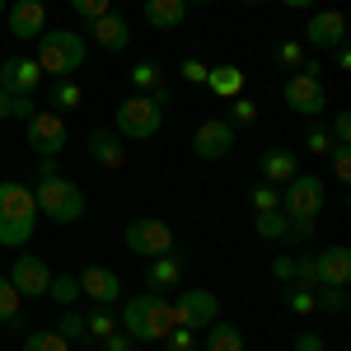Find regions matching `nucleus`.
<instances>
[{
  "instance_id": "f257e3e1",
  "label": "nucleus",
  "mask_w": 351,
  "mask_h": 351,
  "mask_svg": "<svg viewBox=\"0 0 351 351\" xmlns=\"http://www.w3.org/2000/svg\"><path fill=\"white\" fill-rule=\"evenodd\" d=\"M33 202H38V216H47L52 225H80L84 220V192L80 183H71L61 173L56 160H38V173H33Z\"/></svg>"
},
{
  "instance_id": "f03ea898",
  "label": "nucleus",
  "mask_w": 351,
  "mask_h": 351,
  "mask_svg": "<svg viewBox=\"0 0 351 351\" xmlns=\"http://www.w3.org/2000/svg\"><path fill=\"white\" fill-rule=\"evenodd\" d=\"M117 328L132 337L136 347H150V342H164L169 328H173V314H169V300L155 295V291H141V295L122 300V319Z\"/></svg>"
},
{
  "instance_id": "7ed1b4c3",
  "label": "nucleus",
  "mask_w": 351,
  "mask_h": 351,
  "mask_svg": "<svg viewBox=\"0 0 351 351\" xmlns=\"http://www.w3.org/2000/svg\"><path fill=\"white\" fill-rule=\"evenodd\" d=\"M84 52H89L84 33H75V28H43L33 61H38L43 75H52V80H71V75L84 66Z\"/></svg>"
},
{
  "instance_id": "20e7f679",
  "label": "nucleus",
  "mask_w": 351,
  "mask_h": 351,
  "mask_svg": "<svg viewBox=\"0 0 351 351\" xmlns=\"http://www.w3.org/2000/svg\"><path fill=\"white\" fill-rule=\"evenodd\" d=\"M164 104H169L164 89L122 99V104L112 108V132L122 136V141H155L160 127H164Z\"/></svg>"
},
{
  "instance_id": "39448f33",
  "label": "nucleus",
  "mask_w": 351,
  "mask_h": 351,
  "mask_svg": "<svg viewBox=\"0 0 351 351\" xmlns=\"http://www.w3.org/2000/svg\"><path fill=\"white\" fill-rule=\"evenodd\" d=\"M38 230V202H33V188L24 183H0V243L5 248H24Z\"/></svg>"
},
{
  "instance_id": "423d86ee",
  "label": "nucleus",
  "mask_w": 351,
  "mask_h": 351,
  "mask_svg": "<svg viewBox=\"0 0 351 351\" xmlns=\"http://www.w3.org/2000/svg\"><path fill=\"white\" fill-rule=\"evenodd\" d=\"M122 243L132 248L136 258H145V263H150V258H169V253H178V248H173V230H169L160 216H136L132 225L122 230Z\"/></svg>"
},
{
  "instance_id": "0eeeda50",
  "label": "nucleus",
  "mask_w": 351,
  "mask_h": 351,
  "mask_svg": "<svg viewBox=\"0 0 351 351\" xmlns=\"http://www.w3.org/2000/svg\"><path fill=\"white\" fill-rule=\"evenodd\" d=\"M324 202H328V188H324L319 173H295V178L281 188V211H286V216L319 220L324 216Z\"/></svg>"
},
{
  "instance_id": "6e6552de",
  "label": "nucleus",
  "mask_w": 351,
  "mask_h": 351,
  "mask_svg": "<svg viewBox=\"0 0 351 351\" xmlns=\"http://www.w3.org/2000/svg\"><path fill=\"white\" fill-rule=\"evenodd\" d=\"M24 141L33 145L38 160H56V155L66 150V141H71V136H66V117L52 112V108H38L24 122Z\"/></svg>"
},
{
  "instance_id": "1a4fd4ad",
  "label": "nucleus",
  "mask_w": 351,
  "mask_h": 351,
  "mask_svg": "<svg viewBox=\"0 0 351 351\" xmlns=\"http://www.w3.org/2000/svg\"><path fill=\"white\" fill-rule=\"evenodd\" d=\"M169 314H173V328L202 332V328H211L220 319V300H216V291H183L169 304Z\"/></svg>"
},
{
  "instance_id": "9d476101",
  "label": "nucleus",
  "mask_w": 351,
  "mask_h": 351,
  "mask_svg": "<svg viewBox=\"0 0 351 351\" xmlns=\"http://www.w3.org/2000/svg\"><path fill=\"white\" fill-rule=\"evenodd\" d=\"M286 108L300 112V117H324L328 112L324 80L309 75V71H291V75H286Z\"/></svg>"
},
{
  "instance_id": "9b49d317",
  "label": "nucleus",
  "mask_w": 351,
  "mask_h": 351,
  "mask_svg": "<svg viewBox=\"0 0 351 351\" xmlns=\"http://www.w3.org/2000/svg\"><path fill=\"white\" fill-rule=\"evenodd\" d=\"M234 141H239V136H234V127H230L225 117H206V122L192 132V155L202 164H216L234 150Z\"/></svg>"
},
{
  "instance_id": "f8f14e48",
  "label": "nucleus",
  "mask_w": 351,
  "mask_h": 351,
  "mask_svg": "<svg viewBox=\"0 0 351 351\" xmlns=\"http://www.w3.org/2000/svg\"><path fill=\"white\" fill-rule=\"evenodd\" d=\"M10 286H14L24 300L47 295V286H52V267H47L38 253H19V258H14V267H10Z\"/></svg>"
},
{
  "instance_id": "ddd939ff",
  "label": "nucleus",
  "mask_w": 351,
  "mask_h": 351,
  "mask_svg": "<svg viewBox=\"0 0 351 351\" xmlns=\"http://www.w3.org/2000/svg\"><path fill=\"white\" fill-rule=\"evenodd\" d=\"M304 47H319V52H332V47H342L347 43V14L342 10H319L309 24H304V38H300Z\"/></svg>"
},
{
  "instance_id": "4468645a",
  "label": "nucleus",
  "mask_w": 351,
  "mask_h": 351,
  "mask_svg": "<svg viewBox=\"0 0 351 351\" xmlns=\"http://www.w3.org/2000/svg\"><path fill=\"white\" fill-rule=\"evenodd\" d=\"M84 28H89L84 43H94V47H104V52H127V47H132V24H127L117 10L99 14V19H89Z\"/></svg>"
},
{
  "instance_id": "2eb2a0df",
  "label": "nucleus",
  "mask_w": 351,
  "mask_h": 351,
  "mask_svg": "<svg viewBox=\"0 0 351 351\" xmlns=\"http://www.w3.org/2000/svg\"><path fill=\"white\" fill-rule=\"evenodd\" d=\"M89 160L99 164V169H108V173H117V169H127V141L112 132V127H94L89 132Z\"/></svg>"
},
{
  "instance_id": "dca6fc26",
  "label": "nucleus",
  "mask_w": 351,
  "mask_h": 351,
  "mask_svg": "<svg viewBox=\"0 0 351 351\" xmlns=\"http://www.w3.org/2000/svg\"><path fill=\"white\" fill-rule=\"evenodd\" d=\"M5 19H10V33L19 43H38L43 28H47V10H43V0H14L5 10Z\"/></svg>"
},
{
  "instance_id": "f3484780",
  "label": "nucleus",
  "mask_w": 351,
  "mask_h": 351,
  "mask_svg": "<svg viewBox=\"0 0 351 351\" xmlns=\"http://www.w3.org/2000/svg\"><path fill=\"white\" fill-rule=\"evenodd\" d=\"M43 84V71L33 56H5L0 61V89L5 94H33Z\"/></svg>"
},
{
  "instance_id": "a211bd4d",
  "label": "nucleus",
  "mask_w": 351,
  "mask_h": 351,
  "mask_svg": "<svg viewBox=\"0 0 351 351\" xmlns=\"http://www.w3.org/2000/svg\"><path fill=\"white\" fill-rule=\"evenodd\" d=\"M80 295H89L94 304H117L122 300V276L112 267H99L94 263V267L80 271Z\"/></svg>"
},
{
  "instance_id": "6ab92c4d",
  "label": "nucleus",
  "mask_w": 351,
  "mask_h": 351,
  "mask_svg": "<svg viewBox=\"0 0 351 351\" xmlns=\"http://www.w3.org/2000/svg\"><path fill=\"white\" fill-rule=\"evenodd\" d=\"M314 271H319V286H347L351 281V248L347 243H328L324 253H314Z\"/></svg>"
},
{
  "instance_id": "aec40b11",
  "label": "nucleus",
  "mask_w": 351,
  "mask_h": 351,
  "mask_svg": "<svg viewBox=\"0 0 351 351\" xmlns=\"http://www.w3.org/2000/svg\"><path fill=\"white\" fill-rule=\"evenodd\" d=\"M295 173H300L295 150H286V145H267V150H263V183H271V188H286Z\"/></svg>"
},
{
  "instance_id": "412c9836",
  "label": "nucleus",
  "mask_w": 351,
  "mask_h": 351,
  "mask_svg": "<svg viewBox=\"0 0 351 351\" xmlns=\"http://www.w3.org/2000/svg\"><path fill=\"white\" fill-rule=\"evenodd\" d=\"M183 286V258L178 253H169V258H150V267H145V291H178Z\"/></svg>"
},
{
  "instance_id": "4be33fe9",
  "label": "nucleus",
  "mask_w": 351,
  "mask_h": 351,
  "mask_svg": "<svg viewBox=\"0 0 351 351\" xmlns=\"http://www.w3.org/2000/svg\"><path fill=\"white\" fill-rule=\"evenodd\" d=\"M141 14H145V24H150V28L173 33V28H183V19H188V5H183V0H145Z\"/></svg>"
},
{
  "instance_id": "5701e85b",
  "label": "nucleus",
  "mask_w": 351,
  "mask_h": 351,
  "mask_svg": "<svg viewBox=\"0 0 351 351\" xmlns=\"http://www.w3.org/2000/svg\"><path fill=\"white\" fill-rule=\"evenodd\" d=\"M202 351H243V332L234 324L216 319L211 328H202Z\"/></svg>"
},
{
  "instance_id": "b1692460",
  "label": "nucleus",
  "mask_w": 351,
  "mask_h": 351,
  "mask_svg": "<svg viewBox=\"0 0 351 351\" xmlns=\"http://www.w3.org/2000/svg\"><path fill=\"white\" fill-rule=\"evenodd\" d=\"M206 89L216 94V99H239L243 94V71L239 66H211V75H206Z\"/></svg>"
},
{
  "instance_id": "393cba45",
  "label": "nucleus",
  "mask_w": 351,
  "mask_h": 351,
  "mask_svg": "<svg viewBox=\"0 0 351 351\" xmlns=\"http://www.w3.org/2000/svg\"><path fill=\"white\" fill-rule=\"evenodd\" d=\"M80 104H84V89L75 84V75H71V80H52V89H47V108L52 112L66 117V112H75Z\"/></svg>"
},
{
  "instance_id": "a878e982",
  "label": "nucleus",
  "mask_w": 351,
  "mask_h": 351,
  "mask_svg": "<svg viewBox=\"0 0 351 351\" xmlns=\"http://www.w3.org/2000/svg\"><path fill=\"white\" fill-rule=\"evenodd\" d=\"M127 80H132L136 94H155V89H164V71H160V61H136L132 71H127Z\"/></svg>"
},
{
  "instance_id": "bb28decb",
  "label": "nucleus",
  "mask_w": 351,
  "mask_h": 351,
  "mask_svg": "<svg viewBox=\"0 0 351 351\" xmlns=\"http://www.w3.org/2000/svg\"><path fill=\"white\" fill-rule=\"evenodd\" d=\"M0 324H5V328L24 324V295L10 286V276H0Z\"/></svg>"
},
{
  "instance_id": "cd10ccee",
  "label": "nucleus",
  "mask_w": 351,
  "mask_h": 351,
  "mask_svg": "<svg viewBox=\"0 0 351 351\" xmlns=\"http://www.w3.org/2000/svg\"><path fill=\"white\" fill-rule=\"evenodd\" d=\"M286 225H291L286 211H258L253 216V234L258 239H286Z\"/></svg>"
},
{
  "instance_id": "c85d7f7f",
  "label": "nucleus",
  "mask_w": 351,
  "mask_h": 351,
  "mask_svg": "<svg viewBox=\"0 0 351 351\" xmlns=\"http://www.w3.org/2000/svg\"><path fill=\"white\" fill-rule=\"evenodd\" d=\"M47 300H56L61 309H71V304L80 300V276H71V271L52 276V286H47Z\"/></svg>"
},
{
  "instance_id": "c756f323",
  "label": "nucleus",
  "mask_w": 351,
  "mask_h": 351,
  "mask_svg": "<svg viewBox=\"0 0 351 351\" xmlns=\"http://www.w3.org/2000/svg\"><path fill=\"white\" fill-rule=\"evenodd\" d=\"M281 300H286V309H291V314H300V319L319 314V300H314V291H300V286H286V291H281Z\"/></svg>"
},
{
  "instance_id": "7c9ffc66",
  "label": "nucleus",
  "mask_w": 351,
  "mask_h": 351,
  "mask_svg": "<svg viewBox=\"0 0 351 351\" xmlns=\"http://www.w3.org/2000/svg\"><path fill=\"white\" fill-rule=\"evenodd\" d=\"M24 351H71V342L61 332H52V328H38V332L24 337Z\"/></svg>"
},
{
  "instance_id": "2f4dec72",
  "label": "nucleus",
  "mask_w": 351,
  "mask_h": 351,
  "mask_svg": "<svg viewBox=\"0 0 351 351\" xmlns=\"http://www.w3.org/2000/svg\"><path fill=\"white\" fill-rule=\"evenodd\" d=\"M84 332H89V337H99V342L117 332V319H112V314H108V304H94V314L84 319Z\"/></svg>"
},
{
  "instance_id": "473e14b6",
  "label": "nucleus",
  "mask_w": 351,
  "mask_h": 351,
  "mask_svg": "<svg viewBox=\"0 0 351 351\" xmlns=\"http://www.w3.org/2000/svg\"><path fill=\"white\" fill-rule=\"evenodd\" d=\"M314 300H319V309H328V314H347V304H351L347 286H319Z\"/></svg>"
},
{
  "instance_id": "72a5a7b5",
  "label": "nucleus",
  "mask_w": 351,
  "mask_h": 351,
  "mask_svg": "<svg viewBox=\"0 0 351 351\" xmlns=\"http://www.w3.org/2000/svg\"><path fill=\"white\" fill-rule=\"evenodd\" d=\"M56 332L75 347V342H89V332H84V314H75V309H61V324H56Z\"/></svg>"
},
{
  "instance_id": "f704fd0d",
  "label": "nucleus",
  "mask_w": 351,
  "mask_h": 351,
  "mask_svg": "<svg viewBox=\"0 0 351 351\" xmlns=\"http://www.w3.org/2000/svg\"><path fill=\"white\" fill-rule=\"evenodd\" d=\"M291 286H300V291H319V271H314V253H300V258H295V276H291Z\"/></svg>"
},
{
  "instance_id": "c9c22d12",
  "label": "nucleus",
  "mask_w": 351,
  "mask_h": 351,
  "mask_svg": "<svg viewBox=\"0 0 351 351\" xmlns=\"http://www.w3.org/2000/svg\"><path fill=\"white\" fill-rule=\"evenodd\" d=\"M253 122H258V104H253L248 94L230 99V127H253Z\"/></svg>"
},
{
  "instance_id": "e433bc0d",
  "label": "nucleus",
  "mask_w": 351,
  "mask_h": 351,
  "mask_svg": "<svg viewBox=\"0 0 351 351\" xmlns=\"http://www.w3.org/2000/svg\"><path fill=\"white\" fill-rule=\"evenodd\" d=\"M164 351H202V332H192V328H169Z\"/></svg>"
},
{
  "instance_id": "4c0bfd02",
  "label": "nucleus",
  "mask_w": 351,
  "mask_h": 351,
  "mask_svg": "<svg viewBox=\"0 0 351 351\" xmlns=\"http://www.w3.org/2000/svg\"><path fill=\"white\" fill-rule=\"evenodd\" d=\"M248 202H253V211H281V188H271V183H258V188L248 192Z\"/></svg>"
},
{
  "instance_id": "58836bf2",
  "label": "nucleus",
  "mask_w": 351,
  "mask_h": 351,
  "mask_svg": "<svg viewBox=\"0 0 351 351\" xmlns=\"http://www.w3.org/2000/svg\"><path fill=\"white\" fill-rule=\"evenodd\" d=\"M276 61H281V66H291V71H300V66L309 61V56H304V43H300V38H286V43L276 47Z\"/></svg>"
},
{
  "instance_id": "ea45409f",
  "label": "nucleus",
  "mask_w": 351,
  "mask_h": 351,
  "mask_svg": "<svg viewBox=\"0 0 351 351\" xmlns=\"http://www.w3.org/2000/svg\"><path fill=\"white\" fill-rule=\"evenodd\" d=\"M328 155H332V178L337 183H351V145H332Z\"/></svg>"
},
{
  "instance_id": "a19ab883",
  "label": "nucleus",
  "mask_w": 351,
  "mask_h": 351,
  "mask_svg": "<svg viewBox=\"0 0 351 351\" xmlns=\"http://www.w3.org/2000/svg\"><path fill=\"white\" fill-rule=\"evenodd\" d=\"M33 112H38V99L33 94H10V117L14 122H28Z\"/></svg>"
},
{
  "instance_id": "79ce46f5",
  "label": "nucleus",
  "mask_w": 351,
  "mask_h": 351,
  "mask_svg": "<svg viewBox=\"0 0 351 351\" xmlns=\"http://www.w3.org/2000/svg\"><path fill=\"white\" fill-rule=\"evenodd\" d=\"M71 10H75V14H80L84 24H89V19L108 14V10H112V0H71Z\"/></svg>"
},
{
  "instance_id": "37998d69",
  "label": "nucleus",
  "mask_w": 351,
  "mask_h": 351,
  "mask_svg": "<svg viewBox=\"0 0 351 351\" xmlns=\"http://www.w3.org/2000/svg\"><path fill=\"white\" fill-rule=\"evenodd\" d=\"M309 239H314V220L291 216V225H286V239H281V243H309Z\"/></svg>"
},
{
  "instance_id": "c03bdc74",
  "label": "nucleus",
  "mask_w": 351,
  "mask_h": 351,
  "mask_svg": "<svg viewBox=\"0 0 351 351\" xmlns=\"http://www.w3.org/2000/svg\"><path fill=\"white\" fill-rule=\"evenodd\" d=\"M332 145H337V141L328 136V127H314V132L304 136V150H309V155H328Z\"/></svg>"
},
{
  "instance_id": "a18cd8bd",
  "label": "nucleus",
  "mask_w": 351,
  "mask_h": 351,
  "mask_svg": "<svg viewBox=\"0 0 351 351\" xmlns=\"http://www.w3.org/2000/svg\"><path fill=\"white\" fill-rule=\"evenodd\" d=\"M328 136L337 141V145H351V112H332V127H328Z\"/></svg>"
},
{
  "instance_id": "49530a36",
  "label": "nucleus",
  "mask_w": 351,
  "mask_h": 351,
  "mask_svg": "<svg viewBox=\"0 0 351 351\" xmlns=\"http://www.w3.org/2000/svg\"><path fill=\"white\" fill-rule=\"evenodd\" d=\"M178 71H183V80H188V84H206V75H211V66H206V61H197V56H188Z\"/></svg>"
},
{
  "instance_id": "de8ad7c7",
  "label": "nucleus",
  "mask_w": 351,
  "mask_h": 351,
  "mask_svg": "<svg viewBox=\"0 0 351 351\" xmlns=\"http://www.w3.org/2000/svg\"><path fill=\"white\" fill-rule=\"evenodd\" d=\"M271 276H276L281 286H291V276H295V258H291V253H276V258H271Z\"/></svg>"
},
{
  "instance_id": "09e8293b",
  "label": "nucleus",
  "mask_w": 351,
  "mask_h": 351,
  "mask_svg": "<svg viewBox=\"0 0 351 351\" xmlns=\"http://www.w3.org/2000/svg\"><path fill=\"white\" fill-rule=\"evenodd\" d=\"M104 351H136V342L127 337V332H122V328H117L112 337H104Z\"/></svg>"
},
{
  "instance_id": "8fccbe9b",
  "label": "nucleus",
  "mask_w": 351,
  "mask_h": 351,
  "mask_svg": "<svg viewBox=\"0 0 351 351\" xmlns=\"http://www.w3.org/2000/svg\"><path fill=\"white\" fill-rule=\"evenodd\" d=\"M295 351H328V347H324V337H319V332H300Z\"/></svg>"
},
{
  "instance_id": "3c124183",
  "label": "nucleus",
  "mask_w": 351,
  "mask_h": 351,
  "mask_svg": "<svg viewBox=\"0 0 351 351\" xmlns=\"http://www.w3.org/2000/svg\"><path fill=\"white\" fill-rule=\"evenodd\" d=\"M332 52H337V71H351V52H347V43H342V47H332Z\"/></svg>"
},
{
  "instance_id": "603ef678",
  "label": "nucleus",
  "mask_w": 351,
  "mask_h": 351,
  "mask_svg": "<svg viewBox=\"0 0 351 351\" xmlns=\"http://www.w3.org/2000/svg\"><path fill=\"white\" fill-rule=\"evenodd\" d=\"M281 5H286V10H314L319 0H281Z\"/></svg>"
},
{
  "instance_id": "864d4df0",
  "label": "nucleus",
  "mask_w": 351,
  "mask_h": 351,
  "mask_svg": "<svg viewBox=\"0 0 351 351\" xmlns=\"http://www.w3.org/2000/svg\"><path fill=\"white\" fill-rule=\"evenodd\" d=\"M5 117H10V94L0 89V122H5Z\"/></svg>"
},
{
  "instance_id": "5fc2aeb1",
  "label": "nucleus",
  "mask_w": 351,
  "mask_h": 351,
  "mask_svg": "<svg viewBox=\"0 0 351 351\" xmlns=\"http://www.w3.org/2000/svg\"><path fill=\"white\" fill-rule=\"evenodd\" d=\"M183 5H188V10H206L211 0H183Z\"/></svg>"
},
{
  "instance_id": "6e6d98bb",
  "label": "nucleus",
  "mask_w": 351,
  "mask_h": 351,
  "mask_svg": "<svg viewBox=\"0 0 351 351\" xmlns=\"http://www.w3.org/2000/svg\"><path fill=\"white\" fill-rule=\"evenodd\" d=\"M5 10H10V0H0V14H5Z\"/></svg>"
},
{
  "instance_id": "4d7b16f0",
  "label": "nucleus",
  "mask_w": 351,
  "mask_h": 351,
  "mask_svg": "<svg viewBox=\"0 0 351 351\" xmlns=\"http://www.w3.org/2000/svg\"><path fill=\"white\" fill-rule=\"evenodd\" d=\"M239 5H263V0H239Z\"/></svg>"
}]
</instances>
